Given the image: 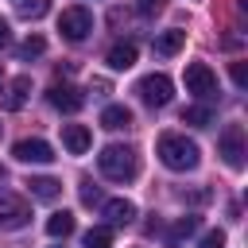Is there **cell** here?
I'll return each instance as SVG.
<instances>
[{
    "instance_id": "cell-22",
    "label": "cell",
    "mask_w": 248,
    "mask_h": 248,
    "mask_svg": "<svg viewBox=\"0 0 248 248\" xmlns=\"http://www.w3.org/2000/svg\"><path fill=\"white\" fill-rule=\"evenodd\" d=\"M190 232H198V217H194V213L178 217V225H174V232H170V236L178 240V236H190Z\"/></svg>"
},
{
    "instance_id": "cell-12",
    "label": "cell",
    "mask_w": 248,
    "mask_h": 248,
    "mask_svg": "<svg viewBox=\"0 0 248 248\" xmlns=\"http://www.w3.org/2000/svg\"><path fill=\"white\" fill-rule=\"evenodd\" d=\"M101 128H108V132L132 128V108H124V105H105V112H101Z\"/></svg>"
},
{
    "instance_id": "cell-28",
    "label": "cell",
    "mask_w": 248,
    "mask_h": 248,
    "mask_svg": "<svg viewBox=\"0 0 248 248\" xmlns=\"http://www.w3.org/2000/svg\"><path fill=\"white\" fill-rule=\"evenodd\" d=\"M0 178H4V170H0Z\"/></svg>"
},
{
    "instance_id": "cell-2",
    "label": "cell",
    "mask_w": 248,
    "mask_h": 248,
    "mask_svg": "<svg viewBox=\"0 0 248 248\" xmlns=\"http://www.w3.org/2000/svg\"><path fill=\"white\" fill-rule=\"evenodd\" d=\"M97 167H101V174L112 178V182H132V178L140 174V155H136V147H128V143H108V147H101Z\"/></svg>"
},
{
    "instance_id": "cell-25",
    "label": "cell",
    "mask_w": 248,
    "mask_h": 248,
    "mask_svg": "<svg viewBox=\"0 0 248 248\" xmlns=\"http://www.w3.org/2000/svg\"><path fill=\"white\" fill-rule=\"evenodd\" d=\"M232 81H236L240 89L248 85V66H244V62H232Z\"/></svg>"
},
{
    "instance_id": "cell-24",
    "label": "cell",
    "mask_w": 248,
    "mask_h": 248,
    "mask_svg": "<svg viewBox=\"0 0 248 248\" xmlns=\"http://www.w3.org/2000/svg\"><path fill=\"white\" fill-rule=\"evenodd\" d=\"M81 202H85V205H97V202H101V186H93V182L85 178V182H81Z\"/></svg>"
},
{
    "instance_id": "cell-3",
    "label": "cell",
    "mask_w": 248,
    "mask_h": 248,
    "mask_svg": "<svg viewBox=\"0 0 248 248\" xmlns=\"http://www.w3.org/2000/svg\"><path fill=\"white\" fill-rule=\"evenodd\" d=\"M136 93H140V101H143V105L163 108V105H170V97H174V81H170L167 74H147V78H140Z\"/></svg>"
},
{
    "instance_id": "cell-14",
    "label": "cell",
    "mask_w": 248,
    "mask_h": 248,
    "mask_svg": "<svg viewBox=\"0 0 248 248\" xmlns=\"http://www.w3.org/2000/svg\"><path fill=\"white\" fill-rule=\"evenodd\" d=\"M27 190H31V198H39V202H54L58 194H62V182L58 178H27Z\"/></svg>"
},
{
    "instance_id": "cell-21",
    "label": "cell",
    "mask_w": 248,
    "mask_h": 248,
    "mask_svg": "<svg viewBox=\"0 0 248 248\" xmlns=\"http://www.w3.org/2000/svg\"><path fill=\"white\" fill-rule=\"evenodd\" d=\"M43 50H46V39H43V35H27V39L19 43V58H23V62H31V58H39Z\"/></svg>"
},
{
    "instance_id": "cell-18",
    "label": "cell",
    "mask_w": 248,
    "mask_h": 248,
    "mask_svg": "<svg viewBox=\"0 0 248 248\" xmlns=\"http://www.w3.org/2000/svg\"><path fill=\"white\" fill-rule=\"evenodd\" d=\"M182 124H194V128H209L213 124V108L209 105H190L182 112Z\"/></svg>"
},
{
    "instance_id": "cell-13",
    "label": "cell",
    "mask_w": 248,
    "mask_h": 248,
    "mask_svg": "<svg viewBox=\"0 0 248 248\" xmlns=\"http://www.w3.org/2000/svg\"><path fill=\"white\" fill-rule=\"evenodd\" d=\"M105 217H108V225H128L136 217V205L128 198H108L105 202Z\"/></svg>"
},
{
    "instance_id": "cell-9",
    "label": "cell",
    "mask_w": 248,
    "mask_h": 248,
    "mask_svg": "<svg viewBox=\"0 0 248 248\" xmlns=\"http://www.w3.org/2000/svg\"><path fill=\"white\" fill-rule=\"evenodd\" d=\"M19 163H54V147L46 140H19L12 151Z\"/></svg>"
},
{
    "instance_id": "cell-15",
    "label": "cell",
    "mask_w": 248,
    "mask_h": 248,
    "mask_svg": "<svg viewBox=\"0 0 248 248\" xmlns=\"http://www.w3.org/2000/svg\"><path fill=\"white\" fill-rule=\"evenodd\" d=\"M182 43H186V31H178V27H170V31H163V35H155V54H178L182 50Z\"/></svg>"
},
{
    "instance_id": "cell-20",
    "label": "cell",
    "mask_w": 248,
    "mask_h": 248,
    "mask_svg": "<svg viewBox=\"0 0 248 248\" xmlns=\"http://www.w3.org/2000/svg\"><path fill=\"white\" fill-rule=\"evenodd\" d=\"M12 8H16L23 19H39V16H46L50 0H12Z\"/></svg>"
},
{
    "instance_id": "cell-7",
    "label": "cell",
    "mask_w": 248,
    "mask_h": 248,
    "mask_svg": "<svg viewBox=\"0 0 248 248\" xmlns=\"http://www.w3.org/2000/svg\"><path fill=\"white\" fill-rule=\"evenodd\" d=\"M58 31H62L70 43H81V39L93 31V16H89L85 8H66V12L58 16Z\"/></svg>"
},
{
    "instance_id": "cell-27",
    "label": "cell",
    "mask_w": 248,
    "mask_h": 248,
    "mask_svg": "<svg viewBox=\"0 0 248 248\" xmlns=\"http://www.w3.org/2000/svg\"><path fill=\"white\" fill-rule=\"evenodd\" d=\"M8 43H12V27L0 19V46H8Z\"/></svg>"
},
{
    "instance_id": "cell-26",
    "label": "cell",
    "mask_w": 248,
    "mask_h": 248,
    "mask_svg": "<svg viewBox=\"0 0 248 248\" xmlns=\"http://www.w3.org/2000/svg\"><path fill=\"white\" fill-rule=\"evenodd\" d=\"M136 8H140L143 16H155V12L163 8V0H136Z\"/></svg>"
},
{
    "instance_id": "cell-19",
    "label": "cell",
    "mask_w": 248,
    "mask_h": 248,
    "mask_svg": "<svg viewBox=\"0 0 248 248\" xmlns=\"http://www.w3.org/2000/svg\"><path fill=\"white\" fill-rule=\"evenodd\" d=\"M81 248H112V229H105V225L89 229V232L81 236Z\"/></svg>"
},
{
    "instance_id": "cell-17",
    "label": "cell",
    "mask_w": 248,
    "mask_h": 248,
    "mask_svg": "<svg viewBox=\"0 0 248 248\" xmlns=\"http://www.w3.org/2000/svg\"><path fill=\"white\" fill-rule=\"evenodd\" d=\"M74 232V213H66V209H58V213H50L46 217V236H70Z\"/></svg>"
},
{
    "instance_id": "cell-1",
    "label": "cell",
    "mask_w": 248,
    "mask_h": 248,
    "mask_svg": "<svg viewBox=\"0 0 248 248\" xmlns=\"http://www.w3.org/2000/svg\"><path fill=\"white\" fill-rule=\"evenodd\" d=\"M155 155H159L163 167H170V170H194L198 159H202L198 143L186 140V136H178V132H163L159 143H155Z\"/></svg>"
},
{
    "instance_id": "cell-10",
    "label": "cell",
    "mask_w": 248,
    "mask_h": 248,
    "mask_svg": "<svg viewBox=\"0 0 248 248\" xmlns=\"http://www.w3.org/2000/svg\"><path fill=\"white\" fill-rule=\"evenodd\" d=\"M62 143H66L70 155H85L89 143H93V132H89L85 124H66V128H62Z\"/></svg>"
},
{
    "instance_id": "cell-11",
    "label": "cell",
    "mask_w": 248,
    "mask_h": 248,
    "mask_svg": "<svg viewBox=\"0 0 248 248\" xmlns=\"http://www.w3.org/2000/svg\"><path fill=\"white\" fill-rule=\"evenodd\" d=\"M27 93H31V78H12L8 89H4V108L8 112H19L27 105Z\"/></svg>"
},
{
    "instance_id": "cell-4",
    "label": "cell",
    "mask_w": 248,
    "mask_h": 248,
    "mask_svg": "<svg viewBox=\"0 0 248 248\" xmlns=\"http://www.w3.org/2000/svg\"><path fill=\"white\" fill-rule=\"evenodd\" d=\"M186 93H194L198 101H209L217 93V74L205 62H190L186 66Z\"/></svg>"
},
{
    "instance_id": "cell-5",
    "label": "cell",
    "mask_w": 248,
    "mask_h": 248,
    "mask_svg": "<svg viewBox=\"0 0 248 248\" xmlns=\"http://www.w3.org/2000/svg\"><path fill=\"white\" fill-rule=\"evenodd\" d=\"M217 151H221V159H225L232 170H240V167H244V128H240V124H229V128L221 132V140H217Z\"/></svg>"
},
{
    "instance_id": "cell-6",
    "label": "cell",
    "mask_w": 248,
    "mask_h": 248,
    "mask_svg": "<svg viewBox=\"0 0 248 248\" xmlns=\"http://www.w3.org/2000/svg\"><path fill=\"white\" fill-rule=\"evenodd\" d=\"M31 221V205L8 190H0V229H23Z\"/></svg>"
},
{
    "instance_id": "cell-16",
    "label": "cell",
    "mask_w": 248,
    "mask_h": 248,
    "mask_svg": "<svg viewBox=\"0 0 248 248\" xmlns=\"http://www.w3.org/2000/svg\"><path fill=\"white\" fill-rule=\"evenodd\" d=\"M105 62H108L112 70H132V66H136V43H116Z\"/></svg>"
},
{
    "instance_id": "cell-23",
    "label": "cell",
    "mask_w": 248,
    "mask_h": 248,
    "mask_svg": "<svg viewBox=\"0 0 248 248\" xmlns=\"http://www.w3.org/2000/svg\"><path fill=\"white\" fill-rule=\"evenodd\" d=\"M198 248H225V232H221V229H209V232L198 240Z\"/></svg>"
},
{
    "instance_id": "cell-8",
    "label": "cell",
    "mask_w": 248,
    "mask_h": 248,
    "mask_svg": "<svg viewBox=\"0 0 248 248\" xmlns=\"http://www.w3.org/2000/svg\"><path fill=\"white\" fill-rule=\"evenodd\" d=\"M46 101H50L58 112H78V108L85 105V93H81L78 85H50V89H46Z\"/></svg>"
}]
</instances>
